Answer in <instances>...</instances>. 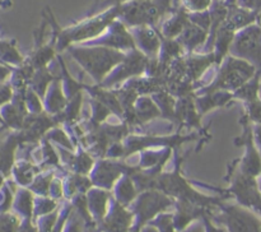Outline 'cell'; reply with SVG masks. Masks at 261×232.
Segmentation results:
<instances>
[{
    "label": "cell",
    "instance_id": "cell-10",
    "mask_svg": "<svg viewBox=\"0 0 261 232\" xmlns=\"http://www.w3.org/2000/svg\"><path fill=\"white\" fill-rule=\"evenodd\" d=\"M126 2H130V0H101V2H98L97 4H94V7L89 10V13L87 15H92V14H96V13L103 12V10L109 9V8L124 4V3Z\"/></svg>",
    "mask_w": 261,
    "mask_h": 232
},
{
    "label": "cell",
    "instance_id": "cell-12",
    "mask_svg": "<svg viewBox=\"0 0 261 232\" xmlns=\"http://www.w3.org/2000/svg\"><path fill=\"white\" fill-rule=\"evenodd\" d=\"M256 24L259 25V27H261V12H259L256 14Z\"/></svg>",
    "mask_w": 261,
    "mask_h": 232
},
{
    "label": "cell",
    "instance_id": "cell-2",
    "mask_svg": "<svg viewBox=\"0 0 261 232\" xmlns=\"http://www.w3.org/2000/svg\"><path fill=\"white\" fill-rule=\"evenodd\" d=\"M69 51L98 83L125 60L126 54L106 46H70Z\"/></svg>",
    "mask_w": 261,
    "mask_h": 232
},
{
    "label": "cell",
    "instance_id": "cell-11",
    "mask_svg": "<svg viewBox=\"0 0 261 232\" xmlns=\"http://www.w3.org/2000/svg\"><path fill=\"white\" fill-rule=\"evenodd\" d=\"M256 137H257V142H259V144L261 147V124H260V126H257V129H256Z\"/></svg>",
    "mask_w": 261,
    "mask_h": 232
},
{
    "label": "cell",
    "instance_id": "cell-13",
    "mask_svg": "<svg viewBox=\"0 0 261 232\" xmlns=\"http://www.w3.org/2000/svg\"><path fill=\"white\" fill-rule=\"evenodd\" d=\"M194 232H198V231H194Z\"/></svg>",
    "mask_w": 261,
    "mask_h": 232
},
{
    "label": "cell",
    "instance_id": "cell-8",
    "mask_svg": "<svg viewBox=\"0 0 261 232\" xmlns=\"http://www.w3.org/2000/svg\"><path fill=\"white\" fill-rule=\"evenodd\" d=\"M208 30L199 27L198 24H195V23L190 20V23L186 25L185 30L181 32V35L176 40L182 46V48H186L189 53H191L193 50L198 48L199 46H203L206 42V40H208Z\"/></svg>",
    "mask_w": 261,
    "mask_h": 232
},
{
    "label": "cell",
    "instance_id": "cell-6",
    "mask_svg": "<svg viewBox=\"0 0 261 232\" xmlns=\"http://www.w3.org/2000/svg\"><path fill=\"white\" fill-rule=\"evenodd\" d=\"M134 38L135 46L145 56H157L162 45V36L160 31L152 25H138L129 28Z\"/></svg>",
    "mask_w": 261,
    "mask_h": 232
},
{
    "label": "cell",
    "instance_id": "cell-1",
    "mask_svg": "<svg viewBox=\"0 0 261 232\" xmlns=\"http://www.w3.org/2000/svg\"><path fill=\"white\" fill-rule=\"evenodd\" d=\"M119 17V5L111 7L103 12L86 15L83 19L66 28L56 25V47L58 50L69 48L75 43H86L98 37L109 28V25Z\"/></svg>",
    "mask_w": 261,
    "mask_h": 232
},
{
    "label": "cell",
    "instance_id": "cell-5",
    "mask_svg": "<svg viewBox=\"0 0 261 232\" xmlns=\"http://www.w3.org/2000/svg\"><path fill=\"white\" fill-rule=\"evenodd\" d=\"M229 51L233 56L251 59L261 64V27L250 24L237 31Z\"/></svg>",
    "mask_w": 261,
    "mask_h": 232
},
{
    "label": "cell",
    "instance_id": "cell-4",
    "mask_svg": "<svg viewBox=\"0 0 261 232\" xmlns=\"http://www.w3.org/2000/svg\"><path fill=\"white\" fill-rule=\"evenodd\" d=\"M255 68L250 63L239 60L234 56L226 59L221 71L211 89H236L244 86L254 74Z\"/></svg>",
    "mask_w": 261,
    "mask_h": 232
},
{
    "label": "cell",
    "instance_id": "cell-3",
    "mask_svg": "<svg viewBox=\"0 0 261 232\" xmlns=\"http://www.w3.org/2000/svg\"><path fill=\"white\" fill-rule=\"evenodd\" d=\"M173 0H130L119 5V17L126 27L157 24L163 15L172 12Z\"/></svg>",
    "mask_w": 261,
    "mask_h": 232
},
{
    "label": "cell",
    "instance_id": "cell-7",
    "mask_svg": "<svg viewBox=\"0 0 261 232\" xmlns=\"http://www.w3.org/2000/svg\"><path fill=\"white\" fill-rule=\"evenodd\" d=\"M190 23L189 12L184 9L181 5L173 8L171 15L166 20H163L160 27V33L165 38H177L181 35L186 25Z\"/></svg>",
    "mask_w": 261,
    "mask_h": 232
},
{
    "label": "cell",
    "instance_id": "cell-9",
    "mask_svg": "<svg viewBox=\"0 0 261 232\" xmlns=\"http://www.w3.org/2000/svg\"><path fill=\"white\" fill-rule=\"evenodd\" d=\"M227 224L232 232H260V226L255 218L240 209L231 208L226 212Z\"/></svg>",
    "mask_w": 261,
    "mask_h": 232
}]
</instances>
